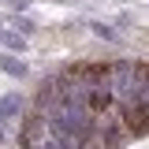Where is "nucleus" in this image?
<instances>
[{
	"label": "nucleus",
	"instance_id": "f257e3e1",
	"mask_svg": "<svg viewBox=\"0 0 149 149\" xmlns=\"http://www.w3.org/2000/svg\"><path fill=\"white\" fill-rule=\"evenodd\" d=\"M108 86H112V93L119 97V101H134L138 93L146 90V67L142 63H130V60H119V63H112L108 67Z\"/></svg>",
	"mask_w": 149,
	"mask_h": 149
},
{
	"label": "nucleus",
	"instance_id": "f03ea898",
	"mask_svg": "<svg viewBox=\"0 0 149 149\" xmlns=\"http://www.w3.org/2000/svg\"><path fill=\"white\" fill-rule=\"evenodd\" d=\"M0 71L11 74V78H26V74H30V67H26V60H19L15 52H4V56H0Z\"/></svg>",
	"mask_w": 149,
	"mask_h": 149
},
{
	"label": "nucleus",
	"instance_id": "7ed1b4c3",
	"mask_svg": "<svg viewBox=\"0 0 149 149\" xmlns=\"http://www.w3.org/2000/svg\"><path fill=\"white\" fill-rule=\"evenodd\" d=\"M11 116H22V97H19V93H4V97H0V119H11Z\"/></svg>",
	"mask_w": 149,
	"mask_h": 149
},
{
	"label": "nucleus",
	"instance_id": "20e7f679",
	"mask_svg": "<svg viewBox=\"0 0 149 149\" xmlns=\"http://www.w3.org/2000/svg\"><path fill=\"white\" fill-rule=\"evenodd\" d=\"M0 45H4L8 52H15V56H22L26 49H30V45H26V37L15 34V30H4V34H0Z\"/></svg>",
	"mask_w": 149,
	"mask_h": 149
},
{
	"label": "nucleus",
	"instance_id": "39448f33",
	"mask_svg": "<svg viewBox=\"0 0 149 149\" xmlns=\"http://www.w3.org/2000/svg\"><path fill=\"white\" fill-rule=\"evenodd\" d=\"M11 26H15V30H19L22 37H26V34H37L34 19H26V11H15V15H11Z\"/></svg>",
	"mask_w": 149,
	"mask_h": 149
},
{
	"label": "nucleus",
	"instance_id": "423d86ee",
	"mask_svg": "<svg viewBox=\"0 0 149 149\" xmlns=\"http://www.w3.org/2000/svg\"><path fill=\"white\" fill-rule=\"evenodd\" d=\"M90 30L101 41H119V34H116V26H108V22H90Z\"/></svg>",
	"mask_w": 149,
	"mask_h": 149
},
{
	"label": "nucleus",
	"instance_id": "0eeeda50",
	"mask_svg": "<svg viewBox=\"0 0 149 149\" xmlns=\"http://www.w3.org/2000/svg\"><path fill=\"white\" fill-rule=\"evenodd\" d=\"M11 8H15V11H26V8H30V0H11Z\"/></svg>",
	"mask_w": 149,
	"mask_h": 149
},
{
	"label": "nucleus",
	"instance_id": "6e6552de",
	"mask_svg": "<svg viewBox=\"0 0 149 149\" xmlns=\"http://www.w3.org/2000/svg\"><path fill=\"white\" fill-rule=\"evenodd\" d=\"M0 34H4V22H0Z\"/></svg>",
	"mask_w": 149,
	"mask_h": 149
}]
</instances>
